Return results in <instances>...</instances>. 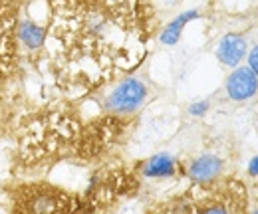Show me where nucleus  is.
<instances>
[{
    "mask_svg": "<svg viewBox=\"0 0 258 214\" xmlns=\"http://www.w3.org/2000/svg\"><path fill=\"white\" fill-rule=\"evenodd\" d=\"M46 40L58 44L54 69L70 88L99 90L139 67L149 24L133 0H48Z\"/></svg>",
    "mask_w": 258,
    "mask_h": 214,
    "instance_id": "obj_1",
    "label": "nucleus"
},
{
    "mask_svg": "<svg viewBox=\"0 0 258 214\" xmlns=\"http://www.w3.org/2000/svg\"><path fill=\"white\" fill-rule=\"evenodd\" d=\"M18 40H20V46H24L30 52L40 50L46 44V26L36 24L30 16L22 14L20 26H18Z\"/></svg>",
    "mask_w": 258,
    "mask_h": 214,
    "instance_id": "obj_10",
    "label": "nucleus"
},
{
    "mask_svg": "<svg viewBox=\"0 0 258 214\" xmlns=\"http://www.w3.org/2000/svg\"><path fill=\"white\" fill-rule=\"evenodd\" d=\"M248 54V42L242 34L228 32L217 46V60L226 67H238Z\"/></svg>",
    "mask_w": 258,
    "mask_h": 214,
    "instance_id": "obj_8",
    "label": "nucleus"
},
{
    "mask_svg": "<svg viewBox=\"0 0 258 214\" xmlns=\"http://www.w3.org/2000/svg\"><path fill=\"white\" fill-rule=\"evenodd\" d=\"M185 175V167L171 153H157L141 165V177L145 179H173L177 173Z\"/></svg>",
    "mask_w": 258,
    "mask_h": 214,
    "instance_id": "obj_9",
    "label": "nucleus"
},
{
    "mask_svg": "<svg viewBox=\"0 0 258 214\" xmlns=\"http://www.w3.org/2000/svg\"><path fill=\"white\" fill-rule=\"evenodd\" d=\"M209 109H211V101L209 99H199V101H193L189 105V113L193 117H205L209 113Z\"/></svg>",
    "mask_w": 258,
    "mask_h": 214,
    "instance_id": "obj_13",
    "label": "nucleus"
},
{
    "mask_svg": "<svg viewBox=\"0 0 258 214\" xmlns=\"http://www.w3.org/2000/svg\"><path fill=\"white\" fill-rule=\"evenodd\" d=\"M246 63H248V67L256 74V78H258V44H254V46L248 50V54H246Z\"/></svg>",
    "mask_w": 258,
    "mask_h": 214,
    "instance_id": "obj_14",
    "label": "nucleus"
},
{
    "mask_svg": "<svg viewBox=\"0 0 258 214\" xmlns=\"http://www.w3.org/2000/svg\"><path fill=\"white\" fill-rule=\"evenodd\" d=\"M149 86L145 80L137 76H125L103 88L99 105L105 113L115 117H129L141 111V107L149 99Z\"/></svg>",
    "mask_w": 258,
    "mask_h": 214,
    "instance_id": "obj_5",
    "label": "nucleus"
},
{
    "mask_svg": "<svg viewBox=\"0 0 258 214\" xmlns=\"http://www.w3.org/2000/svg\"><path fill=\"white\" fill-rule=\"evenodd\" d=\"M197 186V192L187 198L191 214H248L242 183L219 179L211 184Z\"/></svg>",
    "mask_w": 258,
    "mask_h": 214,
    "instance_id": "obj_3",
    "label": "nucleus"
},
{
    "mask_svg": "<svg viewBox=\"0 0 258 214\" xmlns=\"http://www.w3.org/2000/svg\"><path fill=\"white\" fill-rule=\"evenodd\" d=\"M225 171V163L221 157L213 153L199 155L189 161V165L185 167V175L193 181L195 184H211L215 181H219L223 177Z\"/></svg>",
    "mask_w": 258,
    "mask_h": 214,
    "instance_id": "obj_7",
    "label": "nucleus"
},
{
    "mask_svg": "<svg viewBox=\"0 0 258 214\" xmlns=\"http://www.w3.org/2000/svg\"><path fill=\"white\" fill-rule=\"evenodd\" d=\"M246 173H248V177H252V179H258V155H254V157L248 161Z\"/></svg>",
    "mask_w": 258,
    "mask_h": 214,
    "instance_id": "obj_15",
    "label": "nucleus"
},
{
    "mask_svg": "<svg viewBox=\"0 0 258 214\" xmlns=\"http://www.w3.org/2000/svg\"><path fill=\"white\" fill-rule=\"evenodd\" d=\"M197 18H201V10H185V12H181L179 16H175L161 32H159V42H161L163 46H175L179 40H181V34L185 30V26L189 24V22H193Z\"/></svg>",
    "mask_w": 258,
    "mask_h": 214,
    "instance_id": "obj_11",
    "label": "nucleus"
},
{
    "mask_svg": "<svg viewBox=\"0 0 258 214\" xmlns=\"http://www.w3.org/2000/svg\"><path fill=\"white\" fill-rule=\"evenodd\" d=\"M26 0H0V93L14 80L20 61L18 26Z\"/></svg>",
    "mask_w": 258,
    "mask_h": 214,
    "instance_id": "obj_4",
    "label": "nucleus"
},
{
    "mask_svg": "<svg viewBox=\"0 0 258 214\" xmlns=\"http://www.w3.org/2000/svg\"><path fill=\"white\" fill-rule=\"evenodd\" d=\"M0 129H2V127H0Z\"/></svg>",
    "mask_w": 258,
    "mask_h": 214,
    "instance_id": "obj_17",
    "label": "nucleus"
},
{
    "mask_svg": "<svg viewBox=\"0 0 258 214\" xmlns=\"http://www.w3.org/2000/svg\"><path fill=\"white\" fill-rule=\"evenodd\" d=\"M149 214H191V210H189V202H187V198H183V200H177V202L161 204V206L153 208Z\"/></svg>",
    "mask_w": 258,
    "mask_h": 214,
    "instance_id": "obj_12",
    "label": "nucleus"
},
{
    "mask_svg": "<svg viewBox=\"0 0 258 214\" xmlns=\"http://www.w3.org/2000/svg\"><path fill=\"white\" fill-rule=\"evenodd\" d=\"M225 92L230 101L242 103L250 101L254 95H258V78L248 65L232 67V72L226 76Z\"/></svg>",
    "mask_w": 258,
    "mask_h": 214,
    "instance_id": "obj_6",
    "label": "nucleus"
},
{
    "mask_svg": "<svg viewBox=\"0 0 258 214\" xmlns=\"http://www.w3.org/2000/svg\"><path fill=\"white\" fill-rule=\"evenodd\" d=\"M6 214H76L78 196L48 181H22L4 188Z\"/></svg>",
    "mask_w": 258,
    "mask_h": 214,
    "instance_id": "obj_2",
    "label": "nucleus"
},
{
    "mask_svg": "<svg viewBox=\"0 0 258 214\" xmlns=\"http://www.w3.org/2000/svg\"><path fill=\"white\" fill-rule=\"evenodd\" d=\"M248 214H258V206L256 208H252V212H248Z\"/></svg>",
    "mask_w": 258,
    "mask_h": 214,
    "instance_id": "obj_16",
    "label": "nucleus"
}]
</instances>
